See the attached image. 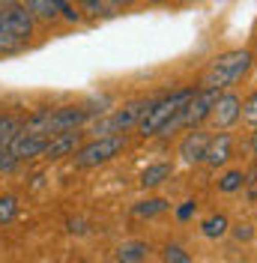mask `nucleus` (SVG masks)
<instances>
[{
	"label": "nucleus",
	"mask_w": 257,
	"mask_h": 263,
	"mask_svg": "<svg viewBox=\"0 0 257 263\" xmlns=\"http://www.w3.org/2000/svg\"><path fill=\"white\" fill-rule=\"evenodd\" d=\"M251 63H254V54L248 48L225 51V54H218V57L204 69L200 87H204V90H230V87H236V84L248 75Z\"/></svg>",
	"instance_id": "f257e3e1"
},
{
	"label": "nucleus",
	"mask_w": 257,
	"mask_h": 263,
	"mask_svg": "<svg viewBox=\"0 0 257 263\" xmlns=\"http://www.w3.org/2000/svg\"><path fill=\"white\" fill-rule=\"evenodd\" d=\"M194 93H197V87H182V90H171V93H164V96H153L150 108H146L144 117L138 120V135H141V138L159 135V132L192 102Z\"/></svg>",
	"instance_id": "f03ea898"
},
{
	"label": "nucleus",
	"mask_w": 257,
	"mask_h": 263,
	"mask_svg": "<svg viewBox=\"0 0 257 263\" xmlns=\"http://www.w3.org/2000/svg\"><path fill=\"white\" fill-rule=\"evenodd\" d=\"M150 102H153V99H135V102H128L123 108H117L114 114L96 120V123L90 126V132H93L96 138H102V135H126L132 126H138V120L144 117V111L150 108Z\"/></svg>",
	"instance_id": "7ed1b4c3"
},
{
	"label": "nucleus",
	"mask_w": 257,
	"mask_h": 263,
	"mask_svg": "<svg viewBox=\"0 0 257 263\" xmlns=\"http://www.w3.org/2000/svg\"><path fill=\"white\" fill-rule=\"evenodd\" d=\"M126 147V135H102V138H93L87 144H81L75 149V164L78 167H99V164L111 162L117 153H123Z\"/></svg>",
	"instance_id": "20e7f679"
},
{
	"label": "nucleus",
	"mask_w": 257,
	"mask_h": 263,
	"mask_svg": "<svg viewBox=\"0 0 257 263\" xmlns=\"http://www.w3.org/2000/svg\"><path fill=\"white\" fill-rule=\"evenodd\" d=\"M96 117V108H84V105H66V108H54L45 123V135H60V132H75L87 126Z\"/></svg>",
	"instance_id": "39448f33"
},
{
	"label": "nucleus",
	"mask_w": 257,
	"mask_h": 263,
	"mask_svg": "<svg viewBox=\"0 0 257 263\" xmlns=\"http://www.w3.org/2000/svg\"><path fill=\"white\" fill-rule=\"evenodd\" d=\"M0 21L6 24V30L12 33L21 45H27L33 39L36 21H33V15L27 12V6H24L21 0H6V3L0 6Z\"/></svg>",
	"instance_id": "423d86ee"
},
{
	"label": "nucleus",
	"mask_w": 257,
	"mask_h": 263,
	"mask_svg": "<svg viewBox=\"0 0 257 263\" xmlns=\"http://www.w3.org/2000/svg\"><path fill=\"white\" fill-rule=\"evenodd\" d=\"M45 147H48V135H45V132L21 126V129L15 132V138H12V144H9V153L15 156L18 162H30L36 156H42Z\"/></svg>",
	"instance_id": "0eeeda50"
},
{
	"label": "nucleus",
	"mask_w": 257,
	"mask_h": 263,
	"mask_svg": "<svg viewBox=\"0 0 257 263\" xmlns=\"http://www.w3.org/2000/svg\"><path fill=\"white\" fill-rule=\"evenodd\" d=\"M240 114H242V99L236 96L233 90H225V93H218L215 105H212L209 123H212L218 132H227L230 126L240 123Z\"/></svg>",
	"instance_id": "6e6552de"
},
{
	"label": "nucleus",
	"mask_w": 257,
	"mask_h": 263,
	"mask_svg": "<svg viewBox=\"0 0 257 263\" xmlns=\"http://www.w3.org/2000/svg\"><path fill=\"white\" fill-rule=\"evenodd\" d=\"M207 144H209V132L204 129H189V135L179 141V162L189 164V167H194V164H204V159H207Z\"/></svg>",
	"instance_id": "1a4fd4ad"
},
{
	"label": "nucleus",
	"mask_w": 257,
	"mask_h": 263,
	"mask_svg": "<svg viewBox=\"0 0 257 263\" xmlns=\"http://www.w3.org/2000/svg\"><path fill=\"white\" fill-rule=\"evenodd\" d=\"M84 144V132L75 129V132H60V135H51L48 138V147H45V159L48 162H60L66 156H75V149Z\"/></svg>",
	"instance_id": "9d476101"
},
{
	"label": "nucleus",
	"mask_w": 257,
	"mask_h": 263,
	"mask_svg": "<svg viewBox=\"0 0 257 263\" xmlns=\"http://www.w3.org/2000/svg\"><path fill=\"white\" fill-rule=\"evenodd\" d=\"M230 156H233V135H230V132H218V135H209L207 159H204V162L212 164V167H222V164L230 162Z\"/></svg>",
	"instance_id": "9b49d317"
},
{
	"label": "nucleus",
	"mask_w": 257,
	"mask_h": 263,
	"mask_svg": "<svg viewBox=\"0 0 257 263\" xmlns=\"http://www.w3.org/2000/svg\"><path fill=\"white\" fill-rule=\"evenodd\" d=\"M171 174H174V164H171V162L146 164L144 174H141V185H144V189H159L161 182L171 180Z\"/></svg>",
	"instance_id": "f8f14e48"
},
{
	"label": "nucleus",
	"mask_w": 257,
	"mask_h": 263,
	"mask_svg": "<svg viewBox=\"0 0 257 263\" xmlns=\"http://www.w3.org/2000/svg\"><path fill=\"white\" fill-rule=\"evenodd\" d=\"M114 257H117V263H144L150 257V246L144 239H132V242H123L117 248Z\"/></svg>",
	"instance_id": "ddd939ff"
},
{
	"label": "nucleus",
	"mask_w": 257,
	"mask_h": 263,
	"mask_svg": "<svg viewBox=\"0 0 257 263\" xmlns=\"http://www.w3.org/2000/svg\"><path fill=\"white\" fill-rule=\"evenodd\" d=\"M21 3L27 6V12L33 15V21H42V24H54V21L60 18L51 0H21Z\"/></svg>",
	"instance_id": "4468645a"
},
{
	"label": "nucleus",
	"mask_w": 257,
	"mask_h": 263,
	"mask_svg": "<svg viewBox=\"0 0 257 263\" xmlns=\"http://www.w3.org/2000/svg\"><path fill=\"white\" fill-rule=\"evenodd\" d=\"M18 129H21V120L15 114H0V156L9 149V144H12V138H15Z\"/></svg>",
	"instance_id": "2eb2a0df"
},
{
	"label": "nucleus",
	"mask_w": 257,
	"mask_h": 263,
	"mask_svg": "<svg viewBox=\"0 0 257 263\" xmlns=\"http://www.w3.org/2000/svg\"><path fill=\"white\" fill-rule=\"evenodd\" d=\"M200 230H204V236H207V239H222L227 230H230V221H227V215L215 213V215H209V218H204Z\"/></svg>",
	"instance_id": "dca6fc26"
},
{
	"label": "nucleus",
	"mask_w": 257,
	"mask_h": 263,
	"mask_svg": "<svg viewBox=\"0 0 257 263\" xmlns=\"http://www.w3.org/2000/svg\"><path fill=\"white\" fill-rule=\"evenodd\" d=\"M168 213V200L164 197H146L141 203H135V215L138 218H153V215Z\"/></svg>",
	"instance_id": "f3484780"
},
{
	"label": "nucleus",
	"mask_w": 257,
	"mask_h": 263,
	"mask_svg": "<svg viewBox=\"0 0 257 263\" xmlns=\"http://www.w3.org/2000/svg\"><path fill=\"white\" fill-rule=\"evenodd\" d=\"M81 12H87V15L93 18H114L117 15V9H114L108 0H78Z\"/></svg>",
	"instance_id": "a211bd4d"
},
{
	"label": "nucleus",
	"mask_w": 257,
	"mask_h": 263,
	"mask_svg": "<svg viewBox=\"0 0 257 263\" xmlns=\"http://www.w3.org/2000/svg\"><path fill=\"white\" fill-rule=\"evenodd\" d=\"M245 180H248V177H245L242 171H236V167H233V171H227L225 177L218 180V192H225V195H233V192H240L242 185H245Z\"/></svg>",
	"instance_id": "6ab92c4d"
},
{
	"label": "nucleus",
	"mask_w": 257,
	"mask_h": 263,
	"mask_svg": "<svg viewBox=\"0 0 257 263\" xmlns=\"http://www.w3.org/2000/svg\"><path fill=\"white\" fill-rule=\"evenodd\" d=\"M18 215V197L15 195H0V224H12Z\"/></svg>",
	"instance_id": "aec40b11"
},
{
	"label": "nucleus",
	"mask_w": 257,
	"mask_h": 263,
	"mask_svg": "<svg viewBox=\"0 0 257 263\" xmlns=\"http://www.w3.org/2000/svg\"><path fill=\"white\" fill-rule=\"evenodd\" d=\"M161 263H194V260H192V254H189L182 246L168 242V246L161 248Z\"/></svg>",
	"instance_id": "412c9836"
},
{
	"label": "nucleus",
	"mask_w": 257,
	"mask_h": 263,
	"mask_svg": "<svg viewBox=\"0 0 257 263\" xmlns=\"http://www.w3.org/2000/svg\"><path fill=\"white\" fill-rule=\"evenodd\" d=\"M24 48L21 42H18L12 33L6 30V24L0 21V57H9V54H18V51Z\"/></svg>",
	"instance_id": "4be33fe9"
},
{
	"label": "nucleus",
	"mask_w": 257,
	"mask_h": 263,
	"mask_svg": "<svg viewBox=\"0 0 257 263\" xmlns=\"http://www.w3.org/2000/svg\"><path fill=\"white\" fill-rule=\"evenodd\" d=\"M240 120H242V123H248V126H257V90L245 96V102H242V114H240Z\"/></svg>",
	"instance_id": "5701e85b"
},
{
	"label": "nucleus",
	"mask_w": 257,
	"mask_h": 263,
	"mask_svg": "<svg viewBox=\"0 0 257 263\" xmlns=\"http://www.w3.org/2000/svg\"><path fill=\"white\" fill-rule=\"evenodd\" d=\"M233 236H236L240 242H248V239L254 236V228H251V224H233Z\"/></svg>",
	"instance_id": "b1692460"
},
{
	"label": "nucleus",
	"mask_w": 257,
	"mask_h": 263,
	"mask_svg": "<svg viewBox=\"0 0 257 263\" xmlns=\"http://www.w3.org/2000/svg\"><path fill=\"white\" fill-rule=\"evenodd\" d=\"M194 210H197V203H194V200H186V203L177 210V218L179 221H189V218L194 215Z\"/></svg>",
	"instance_id": "393cba45"
},
{
	"label": "nucleus",
	"mask_w": 257,
	"mask_h": 263,
	"mask_svg": "<svg viewBox=\"0 0 257 263\" xmlns=\"http://www.w3.org/2000/svg\"><path fill=\"white\" fill-rule=\"evenodd\" d=\"M108 3H111L114 9H128V6H132L135 0H108Z\"/></svg>",
	"instance_id": "a878e982"
},
{
	"label": "nucleus",
	"mask_w": 257,
	"mask_h": 263,
	"mask_svg": "<svg viewBox=\"0 0 257 263\" xmlns=\"http://www.w3.org/2000/svg\"><path fill=\"white\" fill-rule=\"evenodd\" d=\"M251 153L257 156V126H254V132H251Z\"/></svg>",
	"instance_id": "bb28decb"
},
{
	"label": "nucleus",
	"mask_w": 257,
	"mask_h": 263,
	"mask_svg": "<svg viewBox=\"0 0 257 263\" xmlns=\"http://www.w3.org/2000/svg\"><path fill=\"white\" fill-rule=\"evenodd\" d=\"M251 182H257V167H254V174H251Z\"/></svg>",
	"instance_id": "cd10ccee"
},
{
	"label": "nucleus",
	"mask_w": 257,
	"mask_h": 263,
	"mask_svg": "<svg viewBox=\"0 0 257 263\" xmlns=\"http://www.w3.org/2000/svg\"><path fill=\"white\" fill-rule=\"evenodd\" d=\"M146 3H168V0H146Z\"/></svg>",
	"instance_id": "c85d7f7f"
},
{
	"label": "nucleus",
	"mask_w": 257,
	"mask_h": 263,
	"mask_svg": "<svg viewBox=\"0 0 257 263\" xmlns=\"http://www.w3.org/2000/svg\"><path fill=\"white\" fill-rule=\"evenodd\" d=\"M3 3H6V0H0V6H3Z\"/></svg>",
	"instance_id": "c756f323"
}]
</instances>
